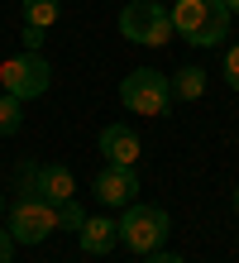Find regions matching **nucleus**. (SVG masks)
<instances>
[{"mask_svg":"<svg viewBox=\"0 0 239 263\" xmlns=\"http://www.w3.org/2000/svg\"><path fill=\"white\" fill-rule=\"evenodd\" d=\"M230 5L225 0H177L172 5V29L177 39H187L191 48H215L230 34Z\"/></svg>","mask_w":239,"mask_h":263,"instance_id":"nucleus-1","label":"nucleus"},{"mask_svg":"<svg viewBox=\"0 0 239 263\" xmlns=\"http://www.w3.org/2000/svg\"><path fill=\"white\" fill-rule=\"evenodd\" d=\"M20 125H24V101L10 96V91H0V139L20 134Z\"/></svg>","mask_w":239,"mask_h":263,"instance_id":"nucleus-13","label":"nucleus"},{"mask_svg":"<svg viewBox=\"0 0 239 263\" xmlns=\"http://www.w3.org/2000/svg\"><path fill=\"white\" fill-rule=\"evenodd\" d=\"M82 220H86V211L77 206V196L58 206V230H82Z\"/></svg>","mask_w":239,"mask_h":263,"instance_id":"nucleus-14","label":"nucleus"},{"mask_svg":"<svg viewBox=\"0 0 239 263\" xmlns=\"http://www.w3.org/2000/svg\"><path fill=\"white\" fill-rule=\"evenodd\" d=\"M91 192H96L101 206L124 211V206H134V201H139V173H134V167H120V163H105L101 173H96Z\"/></svg>","mask_w":239,"mask_h":263,"instance_id":"nucleus-7","label":"nucleus"},{"mask_svg":"<svg viewBox=\"0 0 239 263\" xmlns=\"http://www.w3.org/2000/svg\"><path fill=\"white\" fill-rule=\"evenodd\" d=\"M14 258V239H10V230L0 225V263H10Z\"/></svg>","mask_w":239,"mask_h":263,"instance_id":"nucleus-17","label":"nucleus"},{"mask_svg":"<svg viewBox=\"0 0 239 263\" xmlns=\"http://www.w3.org/2000/svg\"><path fill=\"white\" fill-rule=\"evenodd\" d=\"M168 230H172L168 211L163 206H149V201H134V206H124V215H120V244H124V249H134V254L163 249Z\"/></svg>","mask_w":239,"mask_h":263,"instance_id":"nucleus-4","label":"nucleus"},{"mask_svg":"<svg viewBox=\"0 0 239 263\" xmlns=\"http://www.w3.org/2000/svg\"><path fill=\"white\" fill-rule=\"evenodd\" d=\"M101 153H105V163L134 167L139 153H143V144H139V134H134L130 125H105V129H101Z\"/></svg>","mask_w":239,"mask_h":263,"instance_id":"nucleus-9","label":"nucleus"},{"mask_svg":"<svg viewBox=\"0 0 239 263\" xmlns=\"http://www.w3.org/2000/svg\"><path fill=\"white\" fill-rule=\"evenodd\" d=\"M143 263H182L177 254H163V249H153V254H143Z\"/></svg>","mask_w":239,"mask_h":263,"instance_id":"nucleus-18","label":"nucleus"},{"mask_svg":"<svg viewBox=\"0 0 239 263\" xmlns=\"http://www.w3.org/2000/svg\"><path fill=\"white\" fill-rule=\"evenodd\" d=\"M120 34L143 48H163L177 39V29H172V10H163L158 0H130L120 10Z\"/></svg>","mask_w":239,"mask_h":263,"instance_id":"nucleus-3","label":"nucleus"},{"mask_svg":"<svg viewBox=\"0 0 239 263\" xmlns=\"http://www.w3.org/2000/svg\"><path fill=\"white\" fill-rule=\"evenodd\" d=\"M230 206H234V215H239V187H234V192H230Z\"/></svg>","mask_w":239,"mask_h":263,"instance_id":"nucleus-19","label":"nucleus"},{"mask_svg":"<svg viewBox=\"0 0 239 263\" xmlns=\"http://www.w3.org/2000/svg\"><path fill=\"white\" fill-rule=\"evenodd\" d=\"M53 86V67H48V58L43 53H14L0 63V91H10V96H20V101H39L43 91Z\"/></svg>","mask_w":239,"mask_h":263,"instance_id":"nucleus-5","label":"nucleus"},{"mask_svg":"<svg viewBox=\"0 0 239 263\" xmlns=\"http://www.w3.org/2000/svg\"><path fill=\"white\" fill-rule=\"evenodd\" d=\"M24 177L34 182L29 192H39L43 201H53V206H62V201H72V196H77V177H72V167H62V163L24 167Z\"/></svg>","mask_w":239,"mask_h":263,"instance_id":"nucleus-8","label":"nucleus"},{"mask_svg":"<svg viewBox=\"0 0 239 263\" xmlns=\"http://www.w3.org/2000/svg\"><path fill=\"white\" fill-rule=\"evenodd\" d=\"M20 39H24V48H29V53H39V48H43V29H34V24H24V34H20Z\"/></svg>","mask_w":239,"mask_h":263,"instance_id":"nucleus-16","label":"nucleus"},{"mask_svg":"<svg viewBox=\"0 0 239 263\" xmlns=\"http://www.w3.org/2000/svg\"><path fill=\"white\" fill-rule=\"evenodd\" d=\"M120 105L130 115H168V105H172V82H168V72H153V67H134L130 77L120 82Z\"/></svg>","mask_w":239,"mask_h":263,"instance_id":"nucleus-2","label":"nucleus"},{"mask_svg":"<svg viewBox=\"0 0 239 263\" xmlns=\"http://www.w3.org/2000/svg\"><path fill=\"white\" fill-rule=\"evenodd\" d=\"M0 206H5V192H0Z\"/></svg>","mask_w":239,"mask_h":263,"instance_id":"nucleus-21","label":"nucleus"},{"mask_svg":"<svg viewBox=\"0 0 239 263\" xmlns=\"http://www.w3.org/2000/svg\"><path fill=\"white\" fill-rule=\"evenodd\" d=\"M168 82H172V101H196L206 91V72L201 67H182V72H172Z\"/></svg>","mask_w":239,"mask_h":263,"instance_id":"nucleus-11","label":"nucleus"},{"mask_svg":"<svg viewBox=\"0 0 239 263\" xmlns=\"http://www.w3.org/2000/svg\"><path fill=\"white\" fill-rule=\"evenodd\" d=\"M225 82H230V86L239 91V43H234L230 53H225Z\"/></svg>","mask_w":239,"mask_h":263,"instance_id":"nucleus-15","label":"nucleus"},{"mask_svg":"<svg viewBox=\"0 0 239 263\" xmlns=\"http://www.w3.org/2000/svg\"><path fill=\"white\" fill-rule=\"evenodd\" d=\"M5 230H10L14 244H43V239L58 230V206H53V201H43L39 192H24V196L10 206Z\"/></svg>","mask_w":239,"mask_h":263,"instance_id":"nucleus-6","label":"nucleus"},{"mask_svg":"<svg viewBox=\"0 0 239 263\" xmlns=\"http://www.w3.org/2000/svg\"><path fill=\"white\" fill-rule=\"evenodd\" d=\"M62 14V0H24V24L34 29H53Z\"/></svg>","mask_w":239,"mask_h":263,"instance_id":"nucleus-12","label":"nucleus"},{"mask_svg":"<svg viewBox=\"0 0 239 263\" xmlns=\"http://www.w3.org/2000/svg\"><path fill=\"white\" fill-rule=\"evenodd\" d=\"M77 244H82V254L101 258V254H110L120 244V225L110 220V215H86L82 230H77Z\"/></svg>","mask_w":239,"mask_h":263,"instance_id":"nucleus-10","label":"nucleus"},{"mask_svg":"<svg viewBox=\"0 0 239 263\" xmlns=\"http://www.w3.org/2000/svg\"><path fill=\"white\" fill-rule=\"evenodd\" d=\"M225 5H230V14H239V0H225Z\"/></svg>","mask_w":239,"mask_h":263,"instance_id":"nucleus-20","label":"nucleus"}]
</instances>
